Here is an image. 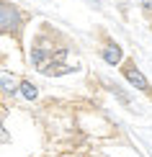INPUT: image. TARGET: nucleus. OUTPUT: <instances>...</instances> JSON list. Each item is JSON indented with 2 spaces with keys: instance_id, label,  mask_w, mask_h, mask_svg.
<instances>
[{
  "instance_id": "nucleus-1",
  "label": "nucleus",
  "mask_w": 152,
  "mask_h": 157,
  "mask_svg": "<svg viewBox=\"0 0 152 157\" xmlns=\"http://www.w3.org/2000/svg\"><path fill=\"white\" fill-rule=\"evenodd\" d=\"M67 54H70V52L64 47H57L49 36H39L36 44L31 47V64H34L41 75L59 77V75H67V72L75 70L67 62Z\"/></svg>"
},
{
  "instance_id": "nucleus-2",
  "label": "nucleus",
  "mask_w": 152,
  "mask_h": 157,
  "mask_svg": "<svg viewBox=\"0 0 152 157\" xmlns=\"http://www.w3.org/2000/svg\"><path fill=\"white\" fill-rule=\"evenodd\" d=\"M21 26H23V16H21V10H18L16 5H10V3H3V10H0V29H3V34H8V36H18Z\"/></svg>"
},
{
  "instance_id": "nucleus-3",
  "label": "nucleus",
  "mask_w": 152,
  "mask_h": 157,
  "mask_svg": "<svg viewBox=\"0 0 152 157\" xmlns=\"http://www.w3.org/2000/svg\"><path fill=\"white\" fill-rule=\"evenodd\" d=\"M124 75H127V80L134 85V88H139L142 93H147V95H152V88H150V82L144 80V75L139 72V70L134 67V64H127V70H124Z\"/></svg>"
},
{
  "instance_id": "nucleus-4",
  "label": "nucleus",
  "mask_w": 152,
  "mask_h": 157,
  "mask_svg": "<svg viewBox=\"0 0 152 157\" xmlns=\"http://www.w3.org/2000/svg\"><path fill=\"white\" fill-rule=\"evenodd\" d=\"M101 57H103V62H106V64H119V62L124 59L121 47H119V44H106L103 52H101Z\"/></svg>"
},
{
  "instance_id": "nucleus-5",
  "label": "nucleus",
  "mask_w": 152,
  "mask_h": 157,
  "mask_svg": "<svg viewBox=\"0 0 152 157\" xmlns=\"http://www.w3.org/2000/svg\"><path fill=\"white\" fill-rule=\"evenodd\" d=\"M18 93H21L26 101H36V95H39V90H36V85L31 82V80H23L21 85H18Z\"/></svg>"
},
{
  "instance_id": "nucleus-6",
  "label": "nucleus",
  "mask_w": 152,
  "mask_h": 157,
  "mask_svg": "<svg viewBox=\"0 0 152 157\" xmlns=\"http://www.w3.org/2000/svg\"><path fill=\"white\" fill-rule=\"evenodd\" d=\"M3 93H5V95H13V93H18V85L10 80V72H3Z\"/></svg>"
},
{
  "instance_id": "nucleus-7",
  "label": "nucleus",
  "mask_w": 152,
  "mask_h": 157,
  "mask_svg": "<svg viewBox=\"0 0 152 157\" xmlns=\"http://www.w3.org/2000/svg\"><path fill=\"white\" fill-rule=\"evenodd\" d=\"M111 90H114V95L119 98V101L124 103V106H129V98H127V93H124L121 88H119V85H111Z\"/></svg>"
},
{
  "instance_id": "nucleus-8",
  "label": "nucleus",
  "mask_w": 152,
  "mask_h": 157,
  "mask_svg": "<svg viewBox=\"0 0 152 157\" xmlns=\"http://www.w3.org/2000/svg\"><path fill=\"white\" fill-rule=\"evenodd\" d=\"M142 8L147 10V13H152V0H142Z\"/></svg>"
}]
</instances>
